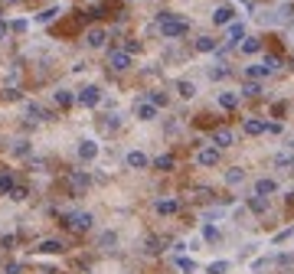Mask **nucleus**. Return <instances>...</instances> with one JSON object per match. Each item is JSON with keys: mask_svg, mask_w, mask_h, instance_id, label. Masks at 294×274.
Segmentation results:
<instances>
[{"mask_svg": "<svg viewBox=\"0 0 294 274\" xmlns=\"http://www.w3.org/2000/svg\"><path fill=\"white\" fill-rule=\"evenodd\" d=\"M157 30H160L163 39H180V36H186L190 23H186L183 16L170 13V10H160V13H157Z\"/></svg>", "mask_w": 294, "mask_h": 274, "instance_id": "obj_1", "label": "nucleus"}, {"mask_svg": "<svg viewBox=\"0 0 294 274\" xmlns=\"http://www.w3.org/2000/svg\"><path fill=\"white\" fill-rule=\"evenodd\" d=\"M92 222H95L92 212H69V216H62V225L72 228V232H88Z\"/></svg>", "mask_w": 294, "mask_h": 274, "instance_id": "obj_2", "label": "nucleus"}, {"mask_svg": "<svg viewBox=\"0 0 294 274\" xmlns=\"http://www.w3.org/2000/svg\"><path fill=\"white\" fill-rule=\"evenodd\" d=\"M75 102L82 105V108H95V105L101 102V88H98V85H85V88H78V92H75Z\"/></svg>", "mask_w": 294, "mask_h": 274, "instance_id": "obj_3", "label": "nucleus"}, {"mask_svg": "<svg viewBox=\"0 0 294 274\" xmlns=\"http://www.w3.org/2000/svg\"><path fill=\"white\" fill-rule=\"evenodd\" d=\"M108 65H111V72H128V69H131V53H124V49H111V53H108Z\"/></svg>", "mask_w": 294, "mask_h": 274, "instance_id": "obj_4", "label": "nucleus"}, {"mask_svg": "<svg viewBox=\"0 0 294 274\" xmlns=\"http://www.w3.org/2000/svg\"><path fill=\"white\" fill-rule=\"evenodd\" d=\"M196 164L206 166V170H209V166H216L219 164V147H213V144H209V147H200V150H196Z\"/></svg>", "mask_w": 294, "mask_h": 274, "instance_id": "obj_5", "label": "nucleus"}, {"mask_svg": "<svg viewBox=\"0 0 294 274\" xmlns=\"http://www.w3.org/2000/svg\"><path fill=\"white\" fill-rule=\"evenodd\" d=\"M88 183H92V176H88V173H82V170H72L69 173V186H72V193H85L88 189Z\"/></svg>", "mask_w": 294, "mask_h": 274, "instance_id": "obj_6", "label": "nucleus"}, {"mask_svg": "<svg viewBox=\"0 0 294 274\" xmlns=\"http://www.w3.org/2000/svg\"><path fill=\"white\" fill-rule=\"evenodd\" d=\"M124 164L131 166V170H147V166H150V160H147V154H144V150H128Z\"/></svg>", "mask_w": 294, "mask_h": 274, "instance_id": "obj_7", "label": "nucleus"}, {"mask_svg": "<svg viewBox=\"0 0 294 274\" xmlns=\"http://www.w3.org/2000/svg\"><path fill=\"white\" fill-rule=\"evenodd\" d=\"M134 117H138V121H157V105L138 102V105H134Z\"/></svg>", "mask_w": 294, "mask_h": 274, "instance_id": "obj_8", "label": "nucleus"}, {"mask_svg": "<svg viewBox=\"0 0 294 274\" xmlns=\"http://www.w3.org/2000/svg\"><path fill=\"white\" fill-rule=\"evenodd\" d=\"M95 157H98V144H95V141H88V137H85V141H78V160L92 164Z\"/></svg>", "mask_w": 294, "mask_h": 274, "instance_id": "obj_9", "label": "nucleus"}, {"mask_svg": "<svg viewBox=\"0 0 294 274\" xmlns=\"http://www.w3.org/2000/svg\"><path fill=\"white\" fill-rule=\"evenodd\" d=\"M235 20V7H229V3H222V7H216V13H213V23L216 26H225Z\"/></svg>", "mask_w": 294, "mask_h": 274, "instance_id": "obj_10", "label": "nucleus"}, {"mask_svg": "<svg viewBox=\"0 0 294 274\" xmlns=\"http://www.w3.org/2000/svg\"><path fill=\"white\" fill-rule=\"evenodd\" d=\"M39 255H59V251H66V245L59 242V238H43V242L36 245Z\"/></svg>", "mask_w": 294, "mask_h": 274, "instance_id": "obj_11", "label": "nucleus"}, {"mask_svg": "<svg viewBox=\"0 0 294 274\" xmlns=\"http://www.w3.org/2000/svg\"><path fill=\"white\" fill-rule=\"evenodd\" d=\"M105 39H108V33L101 30V26H92V30L85 33V43H88L92 49H101V46H105Z\"/></svg>", "mask_w": 294, "mask_h": 274, "instance_id": "obj_12", "label": "nucleus"}, {"mask_svg": "<svg viewBox=\"0 0 294 274\" xmlns=\"http://www.w3.org/2000/svg\"><path fill=\"white\" fill-rule=\"evenodd\" d=\"M209 141L216 144V147H232V141H235V137H232V131H229V127H216Z\"/></svg>", "mask_w": 294, "mask_h": 274, "instance_id": "obj_13", "label": "nucleus"}, {"mask_svg": "<svg viewBox=\"0 0 294 274\" xmlns=\"http://www.w3.org/2000/svg\"><path fill=\"white\" fill-rule=\"evenodd\" d=\"M242 131H245L248 137H258V134H265V121L262 117H245V121H242Z\"/></svg>", "mask_w": 294, "mask_h": 274, "instance_id": "obj_14", "label": "nucleus"}, {"mask_svg": "<svg viewBox=\"0 0 294 274\" xmlns=\"http://www.w3.org/2000/svg\"><path fill=\"white\" fill-rule=\"evenodd\" d=\"M26 117H33V121H53V114L36 102H26Z\"/></svg>", "mask_w": 294, "mask_h": 274, "instance_id": "obj_15", "label": "nucleus"}, {"mask_svg": "<svg viewBox=\"0 0 294 274\" xmlns=\"http://www.w3.org/2000/svg\"><path fill=\"white\" fill-rule=\"evenodd\" d=\"M268 75H271V69L265 62H255V65L245 69V78H252V82H262V78H268Z\"/></svg>", "mask_w": 294, "mask_h": 274, "instance_id": "obj_16", "label": "nucleus"}, {"mask_svg": "<svg viewBox=\"0 0 294 274\" xmlns=\"http://www.w3.org/2000/svg\"><path fill=\"white\" fill-rule=\"evenodd\" d=\"M157 212H160V216H177L180 199H157Z\"/></svg>", "mask_w": 294, "mask_h": 274, "instance_id": "obj_17", "label": "nucleus"}, {"mask_svg": "<svg viewBox=\"0 0 294 274\" xmlns=\"http://www.w3.org/2000/svg\"><path fill=\"white\" fill-rule=\"evenodd\" d=\"M219 108H225V111L239 108V92H219Z\"/></svg>", "mask_w": 294, "mask_h": 274, "instance_id": "obj_18", "label": "nucleus"}, {"mask_svg": "<svg viewBox=\"0 0 294 274\" xmlns=\"http://www.w3.org/2000/svg\"><path fill=\"white\" fill-rule=\"evenodd\" d=\"M275 193H278V183L275 180H265L262 176V180L255 183V196H275Z\"/></svg>", "mask_w": 294, "mask_h": 274, "instance_id": "obj_19", "label": "nucleus"}, {"mask_svg": "<svg viewBox=\"0 0 294 274\" xmlns=\"http://www.w3.org/2000/svg\"><path fill=\"white\" fill-rule=\"evenodd\" d=\"M154 166H157L160 173H170L173 166H177V157H173V154H160V157L154 160Z\"/></svg>", "mask_w": 294, "mask_h": 274, "instance_id": "obj_20", "label": "nucleus"}, {"mask_svg": "<svg viewBox=\"0 0 294 274\" xmlns=\"http://www.w3.org/2000/svg\"><path fill=\"white\" fill-rule=\"evenodd\" d=\"M245 36H248V33H245V23H229V43H232V46H239Z\"/></svg>", "mask_w": 294, "mask_h": 274, "instance_id": "obj_21", "label": "nucleus"}, {"mask_svg": "<svg viewBox=\"0 0 294 274\" xmlns=\"http://www.w3.org/2000/svg\"><path fill=\"white\" fill-rule=\"evenodd\" d=\"M53 98H56V105H59V108H72V105H75V95H72L69 88H59Z\"/></svg>", "mask_w": 294, "mask_h": 274, "instance_id": "obj_22", "label": "nucleus"}, {"mask_svg": "<svg viewBox=\"0 0 294 274\" xmlns=\"http://www.w3.org/2000/svg\"><path fill=\"white\" fill-rule=\"evenodd\" d=\"M216 49H219V39H213V36L196 39V53H216Z\"/></svg>", "mask_w": 294, "mask_h": 274, "instance_id": "obj_23", "label": "nucleus"}, {"mask_svg": "<svg viewBox=\"0 0 294 274\" xmlns=\"http://www.w3.org/2000/svg\"><path fill=\"white\" fill-rule=\"evenodd\" d=\"M242 53H245V55L262 53V39H258V36H245V39H242Z\"/></svg>", "mask_w": 294, "mask_h": 274, "instance_id": "obj_24", "label": "nucleus"}, {"mask_svg": "<svg viewBox=\"0 0 294 274\" xmlns=\"http://www.w3.org/2000/svg\"><path fill=\"white\" fill-rule=\"evenodd\" d=\"M177 95L190 102V98L196 95V85H193V82H186V78H180V82H177Z\"/></svg>", "mask_w": 294, "mask_h": 274, "instance_id": "obj_25", "label": "nucleus"}, {"mask_svg": "<svg viewBox=\"0 0 294 274\" xmlns=\"http://www.w3.org/2000/svg\"><path fill=\"white\" fill-rule=\"evenodd\" d=\"M248 209L258 212V216H262V212H268V196H252V199H248Z\"/></svg>", "mask_w": 294, "mask_h": 274, "instance_id": "obj_26", "label": "nucleus"}, {"mask_svg": "<svg viewBox=\"0 0 294 274\" xmlns=\"http://www.w3.org/2000/svg\"><path fill=\"white\" fill-rule=\"evenodd\" d=\"M16 186V180H13V173H0V196H7L10 189Z\"/></svg>", "mask_w": 294, "mask_h": 274, "instance_id": "obj_27", "label": "nucleus"}, {"mask_svg": "<svg viewBox=\"0 0 294 274\" xmlns=\"http://www.w3.org/2000/svg\"><path fill=\"white\" fill-rule=\"evenodd\" d=\"M59 13H62L59 7H46V10H43V13L36 16V23H53V20H56V16H59Z\"/></svg>", "mask_w": 294, "mask_h": 274, "instance_id": "obj_28", "label": "nucleus"}, {"mask_svg": "<svg viewBox=\"0 0 294 274\" xmlns=\"http://www.w3.org/2000/svg\"><path fill=\"white\" fill-rule=\"evenodd\" d=\"M242 95H245V98H258V95H262V85H258V82H252V78H248L245 85H242Z\"/></svg>", "mask_w": 294, "mask_h": 274, "instance_id": "obj_29", "label": "nucleus"}, {"mask_svg": "<svg viewBox=\"0 0 294 274\" xmlns=\"http://www.w3.org/2000/svg\"><path fill=\"white\" fill-rule=\"evenodd\" d=\"M229 268H232V265H229V261H209L206 274H225V271H229Z\"/></svg>", "mask_w": 294, "mask_h": 274, "instance_id": "obj_30", "label": "nucleus"}, {"mask_svg": "<svg viewBox=\"0 0 294 274\" xmlns=\"http://www.w3.org/2000/svg\"><path fill=\"white\" fill-rule=\"evenodd\" d=\"M177 268H180V271H186V274H193V271H196V261L186 258V255H180V258H177Z\"/></svg>", "mask_w": 294, "mask_h": 274, "instance_id": "obj_31", "label": "nucleus"}, {"mask_svg": "<svg viewBox=\"0 0 294 274\" xmlns=\"http://www.w3.org/2000/svg\"><path fill=\"white\" fill-rule=\"evenodd\" d=\"M242 180H245V170H239V166L225 173V183H229V186H235V183H242Z\"/></svg>", "mask_w": 294, "mask_h": 274, "instance_id": "obj_32", "label": "nucleus"}, {"mask_svg": "<svg viewBox=\"0 0 294 274\" xmlns=\"http://www.w3.org/2000/svg\"><path fill=\"white\" fill-rule=\"evenodd\" d=\"M10 199H16V203H23V199H26V196H30V189H26V186H13V189H10Z\"/></svg>", "mask_w": 294, "mask_h": 274, "instance_id": "obj_33", "label": "nucleus"}, {"mask_svg": "<svg viewBox=\"0 0 294 274\" xmlns=\"http://www.w3.org/2000/svg\"><path fill=\"white\" fill-rule=\"evenodd\" d=\"M147 102L157 105V108H163V105H167V95H163V92H150V95H147Z\"/></svg>", "mask_w": 294, "mask_h": 274, "instance_id": "obj_34", "label": "nucleus"}, {"mask_svg": "<svg viewBox=\"0 0 294 274\" xmlns=\"http://www.w3.org/2000/svg\"><path fill=\"white\" fill-rule=\"evenodd\" d=\"M115 245H118V235L115 232H105V235H101V248H115Z\"/></svg>", "mask_w": 294, "mask_h": 274, "instance_id": "obj_35", "label": "nucleus"}, {"mask_svg": "<svg viewBox=\"0 0 294 274\" xmlns=\"http://www.w3.org/2000/svg\"><path fill=\"white\" fill-rule=\"evenodd\" d=\"M203 238H206V242H219V228L216 225H206V228H203Z\"/></svg>", "mask_w": 294, "mask_h": 274, "instance_id": "obj_36", "label": "nucleus"}, {"mask_svg": "<svg viewBox=\"0 0 294 274\" xmlns=\"http://www.w3.org/2000/svg\"><path fill=\"white\" fill-rule=\"evenodd\" d=\"M160 248H163V242L157 238V235H150V238H147V251H150V255H157Z\"/></svg>", "mask_w": 294, "mask_h": 274, "instance_id": "obj_37", "label": "nucleus"}, {"mask_svg": "<svg viewBox=\"0 0 294 274\" xmlns=\"http://www.w3.org/2000/svg\"><path fill=\"white\" fill-rule=\"evenodd\" d=\"M13 154L16 157H26V154H30V141H16L13 144Z\"/></svg>", "mask_w": 294, "mask_h": 274, "instance_id": "obj_38", "label": "nucleus"}, {"mask_svg": "<svg viewBox=\"0 0 294 274\" xmlns=\"http://www.w3.org/2000/svg\"><path fill=\"white\" fill-rule=\"evenodd\" d=\"M291 235H294V228H285V232H278V235H275V245L288 242V238H291Z\"/></svg>", "mask_w": 294, "mask_h": 274, "instance_id": "obj_39", "label": "nucleus"}, {"mask_svg": "<svg viewBox=\"0 0 294 274\" xmlns=\"http://www.w3.org/2000/svg\"><path fill=\"white\" fill-rule=\"evenodd\" d=\"M138 49H141L138 39H128V43H124V53H138Z\"/></svg>", "mask_w": 294, "mask_h": 274, "instance_id": "obj_40", "label": "nucleus"}, {"mask_svg": "<svg viewBox=\"0 0 294 274\" xmlns=\"http://www.w3.org/2000/svg\"><path fill=\"white\" fill-rule=\"evenodd\" d=\"M10 30H13V33H23V30H26V20H13V23H10Z\"/></svg>", "mask_w": 294, "mask_h": 274, "instance_id": "obj_41", "label": "nucleus"}, {"mask_svg": "<svg viewBox=\"0 0 294 274\" xmlns=\"http://www.w3.org/2000/svg\"><path fill=\"white\" fill-rule=\"evenodd\" d=\"M10 36V23L7 20H0V39H7Z\"/></svg>", "mask_w": 294, "mask_h": 274, "instance_id": "obj_42", "label": "nucleus"}, {"mask_svg": "<svg viewBox=\"0 0 294 274\" xmlns=\"http://www.w3.org/2000/svg\"><path fill=\"white\" fill-rule=\"evenodd\" d=\"M281 124H271V121H265V134H278Z\"/></svg>", "mask_w": 294, "mask_h": 274, "instance_id": "obj_43", "label": "nucleus"}, {"mask_svg": "<svg viewBox=\"0 0 294 274\" xmlns=\"http://www.w3.org/2000/svg\"><path fill=\"white\" fill-rule=\"evenodd\" d=\"M225 75H229L225 69H213V72H209V78H216V82H219V78H225Z\"/></svg>", "mask_w": 294, "mask_h": 274, "instance_id": "obj_44", "label": "nucleus"}, {"mask_svg": "<svg viewBox=\"0 0 294 274\" xmlns=\"http://www.w3.org/2000/svg\"><path fill=\"white\" fill-rule=\"evenodd\" d=\"M3 98H10V102H16V98H20V92H16V88H7V92H3Z\"/></svg>", "mask_w": 294, "mask_h": 274, "instance_id": "obj_45", "label": "nucleus"}, {"mask_svg": "<svg viewBox=\"0 0 294 274\" xmlns=\"http://www.w3.org/2000/svg\"><path fill=\"white\" fill-rule=\"evenodd\" d=\"M7 274H20V265H16V261H10V265H7Z\"/></svg>", "mask_w": 294, "mask_h": 274, "instance_id": "obj_46", "label": "nucleus"}, {"mask_svg": "<svg viewBox=\"0 0 294 274\" xmlns=\"http://www.w3.org/2000/svg\"><path fill=\"white\" fill-rule=\"evenodd\" d=\"M288 166H291V170H294V157H288Z\"/></svg>", "mask_w": 294, "mask_h": 274, "instance_id": "obj_47", "label": "nucleus"}, {"mask_svg": "<svg viewBox=\"0 0 294 274\" xmlns=\"http://www.w3.org/2000/svg\"><path fill=\"white\" fill-rule=\"evenodd\" d=\"M288 147H291V150H294V137H291V141H288Z\"/></svg>", "mask_w": 294, "mask_h": 274, "instance_id": "obj_48", "label": "nucleus"}]
</instances>
